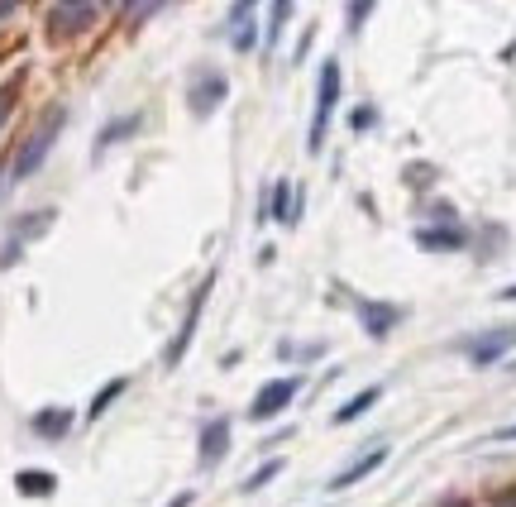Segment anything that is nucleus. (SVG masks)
Wrapping results in <instances>:
<instances>
[{
	"instance_id": "nucleus-1",
	"label": "nucleus",
	"mask_w": 516,
	"mask_h": 507,
	"mask_svg": "<svg viewBox=\"0 0 516 507\" xmlns=\"http://www.w3.org/2000/svg\"><path fill=\"white\" fill-rule=\"evenodd\" d=\"M335 106H340V58H325L321 82H316V115H311V134H306V149H311V154L325 149V130H330Z\"/></svg>"
},
{
	"instance_id": "nucleus-2",
	"label": "nucleus",
	"mask_w": 516,
	"mask_h": 507,
	"mask_svg": "<svg viewBox=\"0 0 516 507\" xmlns=\"http://www.w3.org/2000/svg\"><path fill=\"white\" fill-rule=\"evenodd\" d=\"M63 125H67V111H63V106H53V111L39 120V130L20 144V154H15V168H10V173H15V177L39 173L43 158H48V149H53V144H58V134H63Z\"/></svg>"
},
{
	"instance_id": "nucleus-3",
	"label": "nucleus",
	"mask_w": 516,
	"mask_h": 507,
	"mask_svg": "<svg viewBox=\"0 0 516 507\" xmlns=\"http://www.w3.org/2000/svg\"><path fill=\"white\" fill-rule=\"evenodd\" d=\"M230 96V77L225 72H215V67H196L192 77H187V111L196 120H211L220 111V101Z\"/></svg>"
},
{
	"instance_id": "nucleus-4",
	"label": "nucleus",
	"mask_w": 516,
	"mask_h": 507,
	"mask_svg": "<svg viewBox=\"0 0 516 507\" xmlns=\"http://www.w3.org/2000/svg\"><path fill=\"white\" fill-rule=\"evenodd\" d=\"M96 24V0H58L48 10V39H77Z\"/></svg>"
},
{
	"instance_id": "nucleus-5",
	"label": "nucleus",
	"mask_w": 516,
	"mask_h": 507,
	"mask_svg": "<svg viewBox=\"0 0 516 507\" xmlns=\"http://www.w3.org/2000/svg\"><path fill=\"white\" fill-rule=\"evenodd\" d=\"M211 287H215V273H211V278H201V287H196L192 302H187V321L177 326L168 354H163V364H168V369H177V364H182V354L192 350V335H196V326H201V311H206V297H211Z\"/></svg>"
},
{
	"instance_id": "nucleus-6",
	"label": "nucleus",
	"mask_w": 516,
	"mask_h": 507,
	"mask_svg": "<svg viewBox=\"0 0 516 507\" xmlns=\"http://www.w3.org/2000/svg\"><path fill=\"white\" fill-rule=\"evenodd\" d=\"M297 393H301V378H273V383H263V388H258V397L249 402V421L282 417V412L297 402Z\"/></svg>"
},
{
	"instance_id": "nucleus-7",
	"label": "nucleus",
	"mask_w": 516,
	"mask_h": 507,
	"mask_svg": "<svg viewBox=\"0 0 516 507\" xmlns=\"http://www.w3.org/2000/svg\"><path fill=\"white\" fill-rule=\"evenodd\" d=\"M225 455H230V421L211 417L196 431V469H201V474H215Z\"/></svg>"
},
{
	"instance_id": "nucleus-8",
	"label": "nucleus",
	"mask_w": 516,
	"mask_h": 507,
	"mask_svg": "<svg viewBox=\"0 0 516 507\" xmlns=\"http://www.w3.org/2000/svg\"><path fill=\"white\" fill-rule=\"evenodd\" d=\"M516 345V326H497V331H483V335H469L459 350L469 354V364H478V369H488V364H497L502 354H512Z\"/></svg>"
},
{
	"instance_id": "nucleus-9",
	"label": "nucleus",
	"mask_w": 516,
	"mask_h": 507,
	"mask_svg": "<svg viewBox=\"0 0 516 507\" xmlns=\"http://www.w3.org/2000/svg\"><path fill=\"white\" fill-rule=\"evenodd\" d=\"M354 311H359V326H364L373 340H387V335L402 326V316H407L397 302H368V297H359V302H354Z\"/></svg>"
},
{
	"instance_id": "nucleus-10",
	"label": "nucleus",
	"mask_w": 516,
	"mask_h": 507,
	"mask_svg": "<svg viewBox=\"0 0 516 507\" xmlns=\"http://www.w3.org/2000/svg\"><path fill=\"white\" fill-rule=\"evenodd\" d=\"M416 244L430 249V254H454V249H469V230L464 225H421L416 230Z\"/></svg>"
},
{
	"instance_id": "nucleus-11",
	"label": "nucleus",
	"mask_w": 516,
	"mask_h": 507,
	"mask_svg": "<svg viewBox=\"0 0 516 507\" xmlns=\"http://www.w3.org/2000/svg\"><path fill=\"white\" fill-rule=\"evenodd\" d=\"M72 407H43V412H34L29 417V431H39L43 441H63L67 431H72Z\"/></svg>"
},
{
	"instance_id": "nucleus-12",
	"label": "nucleus",
	"mask_w": 516,
	"mask_h": 507,
	"mask_svg": "<svg viewBox=\"0 0 516 507\" xmlns=\"http://www.w3.org/2000/svg\"><path fill=\"white\" fill-rule=\"evenodd\" d=\"M144 130V111H129V115H120V120H110L106 130L96 134V158L106 154V149H115L120 139H129V134H139Z\"/></svg>"
},
{
	"instance_id": "nucleus-13",
	"label": "nucleus",
	"mask_w": 516,
	"mask_h": 507,
	"mask_svg": "<svg viewBox=\"0 0 516 507\" xmlns=\"http://www.w3.org/2000/svg\"><path fill=\"white\" fill-rule=\"evenodd\" d=\"M383 460H387V445H378V450H368L364 460H354L349 469H344V474H335V479H330V493H340V488L364 484V479H368V474H373V469H378Z\"/></svg>"
},
{
	"instance_id": "nucleus-14",
	"label": "nucleus",
	"mask_w": 516,
	"mask_h": 507,
	"mask_svg": "<svg viewBox=\"0 0 516 507\" xmlns=\"http://www.w3.org/2000/svg\"><path fill=\"white\" fill-rule=\"evenodd\" d=\"M268 216L278 225H297L301 221V192L292 197V182H278L273 187V206H268Z\"/></svg>"
},
{
	"instance_id": "nucleus-15",
	"label": "nucleus",
	"mask_w": 516,
	"mask_h": 507,
	"mask_svg": "<svg viewBox=\"0 0 516 507\" xmlns=\"http://www.w3.org/2000/svg\"><path fill=\"white\" fill-rule=\"evenodd\" d=\"M292 5H297V0H273V10H268V29H263V53H273V48L282 44L287 20H292Z\"/></svg>"
},
{
	"instance_id": "nucleus-16",
	"label": "nucleus",
	"mask_w": 516,
	"mask_h": 507,
	"mask_svg": "<svg viewBox=\"0 0 516 507\" xmlns=\"http://www.w3.org/2000/svg\"><path fill=\"white\" fill-rule=\"evenodd\" d=\"M378 397H383V388L373 383V388H364V393L354 397V402H344L340 412H335V421H340V426H349V421H359V417L368 412V407H378Z\"/></svg>"
},
{
	"instance_id": "nucleus-17",
	"label": "nucleus",
	"mask_w": 516,
	"mask_h": 507,
	"mask_svg": "<svg viewBox=\"0 0 516 507\" xmlns=\"http://www.w3.org/2000/svg\"><path fill=\"white\" fill-rule=\"evenodd\" d=\"M15 488H20L24 498H48V493L58 488V479H53V474H34V469H20V474H15Z\"/></svg>"
},
{
	"instance_id": "nucleus-18",
	"label": "nucleus",
	"mask_w": 516,
	"mask_h": 507,
	"mask_svg": "<svg viewBox=\"0 0 516 507\" xmlns=\"http://www.w3.org/2000/svg\"><path fill=\"white\" fill-rule=\"evenodd\" d=\"M373 10H378V0H349V5H344V29H349V39L364 34V24Z\"/></svg>"
},
{
	"instance_id": "nucleus-19",
	"label": "nucleus",
	"mask_w": 516,
	"mask_h": 507,
	"mask_svg": "<svg viewBox=\"0 0 516 507\" xmlns=\"http://www.w3.org/2000/svg\"><path fill=\"white\" fill-rule=\"evenodd\" d=\"M125 388H129V378H110L106 388H101V393L91 397V407H86V417H91V421H96V417H106V407H110V402H115V397H120V393H125Z\"/></svg>"
},
{
	"instance_id": "nucleus-20",
	"label": "nucleus",
	"mask_w": 516,
	"mask_h": 507,
	"mask_svg": "<svg viewBox=\"0 0 516 507\" xmlns=\"http://www.w3.org/2000/svg\"><path fill=\"white\" fill-rule=\"evenodd\" d=\"M163 5H168V0H120V10H125V20H134V24L153 20V15H158Z\"/></svg>"
},
{
	"instance_id": "nucleus-21",
	"label": "nucleus",
	"mask_w": 516,
	"mask_h": 507,
	"mask_svg": "<svg viewBox=\"0 0 516 507\" xmlns=\"http://www.w3.org/2000/svg\"><path fill=\"white\" fill-rule=\"evenodd\" d=\"M278 474H282V460H263V464H258V474H249V479H244L239 488H244V493H258V488L273 484Z\"/></svg>"
},
{
	"instance_id": "nucleus-22",
	"label": "nucleus",
	"mask_w": 516,
	"mask_h": 507,
	"mask_svg": "<svg viewBox=\"0 0 516 507\" xmlns=\"http://www.w3.org/2000/svg\"><path fill=\"white\" fill-rule=\"evenodd\" d=\"M254 34H258V24H254V20H244V24H239L235 34H230V44H235V53H249V48L258 44Z\"/></svg>"
},
{
	"instance_id": "nucleus-23",
	"label": "nucleus",
	"mask_w": 516,
	"mask_h": 507,
	"mask_svg": "<svg viewBox=\"0 0 516 507\" xmlns=\"http://www.w3.org/2000/svg\"><path fill=\"white\" fill-rule=\"evenodd\" d=\"M254 10H258V0H235V5H230V15H225V29H239Z\"/></svg>"
},
{
	"instance_id": "nucleus-24",
	"label": "nucleus",
	"mask_w": 516,
	"mask_h": 507,
	"mask_svg": "<svg viewBox=\"0 0 516 507\" xmlns=\"http://www.w3.org/2000/svg\"><path fill=\"white\" fill-rule=\"evenodd\" d=\"M15 96H20V82H5V87H0V125L10 120V106H15Z\"/></svg>"
},
{
	"instance_id": "nucleus-25",
	"label": "nucleus",
	"mask_w": 516,
	"mask_h": 507,
	"mask_svg": "<svg viewBox=\"0 0 516 507\" xmlns=\"http://www.w3.org/2000/svg\"><path fill=\"white\" fill-rule=\"evenodd\" d=\"M349 125H354V130H373V125H378V111H373V106H359V111L349 115Z\"/></svg>"
},
{
	"instance_id": "nucleus-26",
	"label": "nucleus",
	"mask_w": 516,
	"mask_h": 507,
	"mask_svg": "<svg viewBox=\"0 0 516 507\" xmlns=\"http://www.w3.org/2000/svg\"><path fill=\"white\" fill-rule=\"evenodd\" d=\"M488 441H493V445H507V441H516V426H502V431H493Z\"/></svg>"
},
{
	"instance_id": "nucleus-27",
	"label": "nucleus",
	"mask_w": 516,
	"mask_h": 507,
	"mask_svg": "<svg viewBox=\"0 0 516 507\" xmlns=\"http://www.w3.org/2000/svg\"><path fill=\"white\" fill-rule=\"evenodd\" d=\"M192 498H196V493H177V498H172L168 507H192Z\"/></svg>"
},
{
	"instance_id": "nucleus-28",
	"label": "nucleus",
	"mask_w": 516,
	"mask_h": 507,
	"mask_svg": "<svg viewBox=\"0 0 516 507\" xmlns=\"http://www.w3.org/2000/svg\"><path fill=\"white\" fill-rule=\"evenodd\" d=\"M497 302H516V283H512V287H502V292H497Z\"/></svg>"
},
{
	"instance_id": "nucleus-29",
	"label": "nucleus",
	"mask_w": 516,
	"mask_h": 507,
	"mask_svg": "<svg viewBox=\"0 0 516 507\" xmlns=\"http://www.w3.org/2000/svg\"><path fill=\"white\" fill-rule=\"evenodd\" d=\"M497 507H516V498H497Z\"/></svg>"
},
{
	"instance_id": "nucleus-30",
	"label": "nucleus",
	"mask_w": 516,
	"mask_h": 507,
	"mask_svg": "<svg viewBox=\"0 0 516 507\" xmlns=\"http://www.w3.org/2000/svg\"><path fill=\"white\" fill-rule=\"evenodd\" d=\"M445 507H469V503H459V498H454V503H445Z\"/></svg>"
}]
</instances>
